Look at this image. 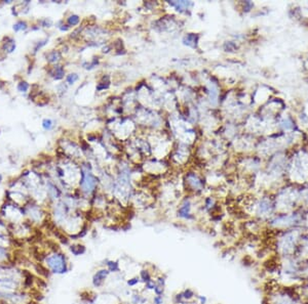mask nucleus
Listing matches in <instances>:
<instances>
[{"mask_svg":"<svg viewBox=\"0 0 308 304\" xmlns=\"http://www.w3.org/2000/svg\"><path fill=\"white\" fill-rule=\"evenodd\" d=\"M44 264L48 271L55 273H63L67 271V262L66 258L63 254L59 252H52L44 257Z\"/></svg>","mask_w":308,"mask_h":304,"instance_id":"f257e3e1","label":"nucleus"},{"mask_svg":"<svg viewBox=\"0 0 308 304\" xmlns=\"http://www.w3.org/2000/svg\"><path fill=\"white\" fill-rule=\"evenodd\" d=\"M43 126H44V128L49 129L51 126V120H44L43 121Z\"/></svg>","mask_w":308,"mask_h":304,"instance_id":"423d86ee","label":"nucleus"},{"mask_svg":"<svg viewBox=\"0 0 308 304\" xmlns=\"http://www.w3.org/2000/svg\"><path fill=\"white\" fill-rule=\"evenodd\" d=\"M28 89V84L27 83H25V82H22L20 85H19V90H21V91H26Z\"/></svg>","mask_w":308,"mask_h":304,"instance_id":"20e7f679","label":"nucleus"},{"mask_svg":"<svg viewBox=\"0 0 308 304\" xmlns=\"http://www.w3.org/2000/svg\"><path fill=\"white\" fill-rule=\"evenodd\" d=\"M14 29L16 30V31H19V30H24V29H26V24H25V23H23V22L18 23L17 25H14Z\"/></svg>","mask_w":308,"mask_h":304,"instance_id":"7ed1b4c3","label":"nucleus"},{"mask_svg":"<svg viewBox=\"0 0 308 304\" xmlns=\"http://www.w3.org/2000/svg\"><path fill=\"white\" fill-rule=\"evenodd\" d=\"M76 79H77V76H76V75H73V76H69V77H68V81L73 83V82L76 80Z\"/></svg>","mask_w":308,"mask_h":304,"instance_id":"0eeeda50","label":"nucleus"},{"mask_svg":"<svg viewBox=\"0 0 308 304\" xmlns=\"http://www.w3.org/2000/svg\"><path fill=\"white\" fill-rule=\"evenodd\" d=\"M93 177L90 174H85V177H84V179H83V183H82V188L84 191H92V188H94V185H95V182L93 181Z\"/></svg>","mask_w":308,"mask_h":304,"instance_id":"f03ea898","label":"nucleus"},{"mask_svg":"<svg viewBox=\"0 0 308 304\" xmlns=\"http://www.w3.org/2000/svg\"><path fill=\"white\" fill-rule=\"evenodd\" d=\"M1 178H2V177H1V175H0V181H1Z\"/></svg>","mask_w":308,"mask_h":304,"instance_id":"6e6552de","label":"nucleus"},{"mask_svg":"<svg viewBox=\"0 0 308 304\" xmlns=\"http://www.w3.org/2000/svg\"><path fill=\"white\" fill-rule=\"evenodd\" d=\"M78 21H79V18H78V17H76V16H73V17H71L69 18V23H70V24H72V25L77 24Z\"/></svg>","mask_w":308,"mask_h":304,"instance_id":"39448f33","label":"nucleus"}]
</instances>
